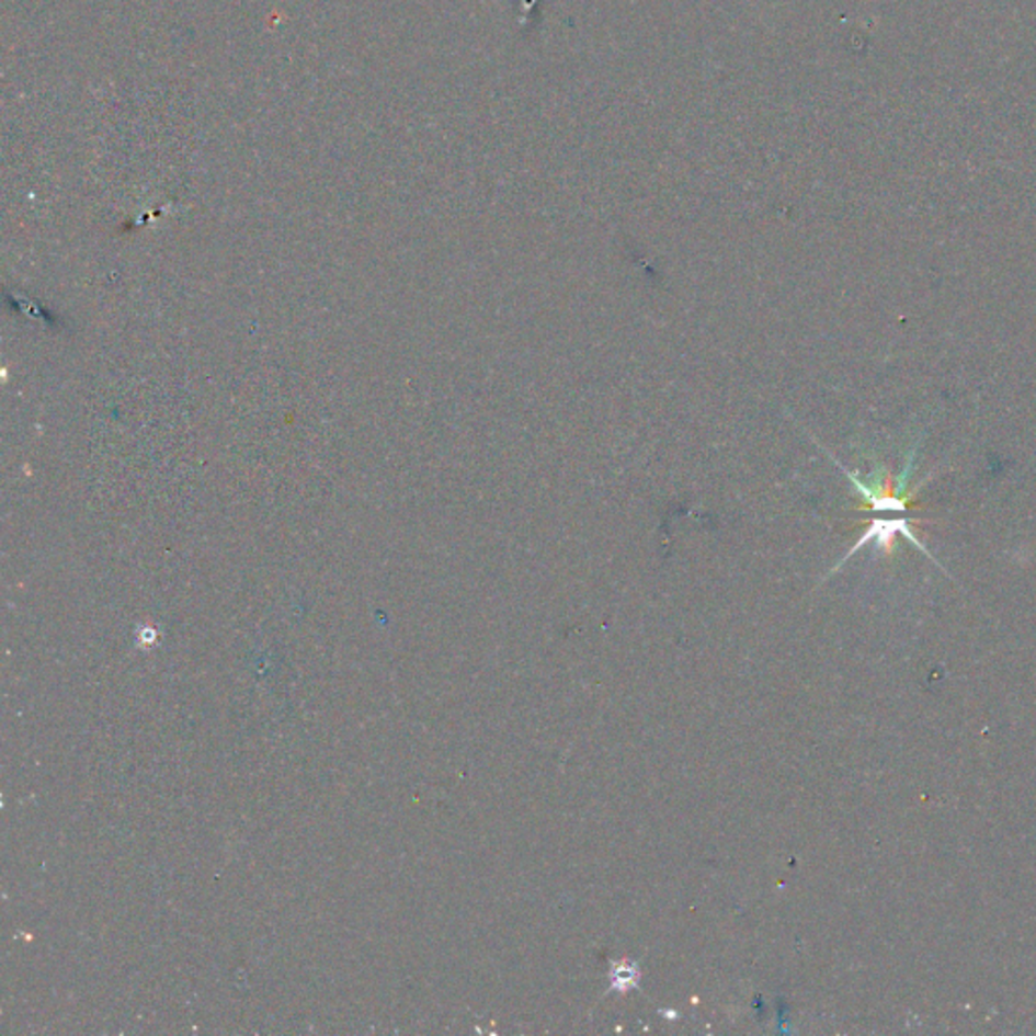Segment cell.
Here are the masks:
<instances>
[{"mask_svg":"<svg viewBox=\"0 0 1036 1036\" xmlns=\"http://www.w3.org/2000/svg\"><path fill=\"white\" fill-rule=\"evenodd\" d=\"M911 523H913L911 519H875V521H870V523H868V528H866L865 535H863L861 540L854 545L853 549L849 551V555H846V557H844V559H842V561H840V563L834 567V571H836L840 565L844 563V561H849V559H851V555H854V553L858 551V549H863L866 543H870V540H875L879 549H885V551L891 553L892 547H895V537H897L899 533H901L903 537L909 538V540H911V543L918 547L919 551L925 553V555L932 559L933 563H937V561L933 559L932 553L927 551V547H925V545H923V543H921V540L915 537V533H913V526H911Z\"/></svg>","mask_w":1036,"mask_h":1036,"instance_id":"2","label":"cell"},{"mask_svg":"<svg viewBox=\"0 0 1036 1036\" xmlns=\"http://www.w3.org/2000/svg\"><path fill=\"white\" fill-rule=\"evenodd\" d=\"M915 458H918V446L911 447V452H909L906 459L907 464L903 466V473L899 476H892L891 473H887L885 466H880L879 473L873 474L868 482L861 480L851 470L842 468L836 459L834 462H836L839 468H842V473L849 476V480L853 482L856 492L863 499L865 509L873 512H906L909 504H911V500L915 499L919 488L923 486L919 485L913 490H909L911 474L915 468Z\"/></svg>","mask_w":1036,"mask_h":1036,"instance_id":"1","label":"cell"}]
</instances>
